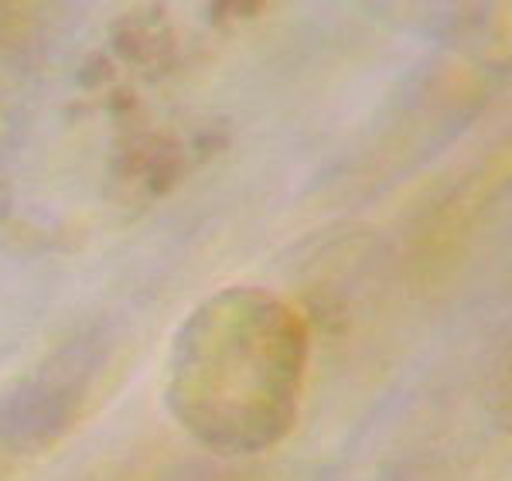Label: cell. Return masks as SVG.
<instances>
[{
  "mask_svg": "<svg viewBox=\"0 0 512 481\" xmlns=\"http://www.w3.org/2000/svg\"><path fill=\"white\" fill-rule=\"evenodd\" d=\"M308 362L311 328L297 304L267 287H222L171 338L164 403L205 451L250 458L294 430Z\"/></svg>",
  "mask_w": 512,
  "mask_h": 481,
  "instance_id": "6da1fadb",
  "label": "cell"
},
{
  "mask_svg": "<svg viewBox=\"0 0 512 481\" xmlns=\"http://www.w3.org/2000/svg\"><path fill=\"white\" fill-rule=\"evenodd\" d=\"M512 188V130H506L485 154H478L472 168L448 188V195L434 205L431 219L424 222L420 260L444 267L475 239L495 205Z\"/></svg>",
  "mask_w": 512,
  "mask_h": 481,
  "instance_id": "7a4b0ae2",
  "label": "cell"
},
{
  "mask_svg": "<svg viewBox=\"0 0 512 481\" xmlns=\"http://www.w3.org/2000/svg\"><path fill=\"white\" fill-rule=\"evenodd\" d=\"M499 413L512 424V359L506 372H502V383H499Z\"/></svg>",
  "mask_w": 512,
  "mask_h": 481,
  "instance_id": "3957f363",
  "label": "cell"
}]
</instances>
